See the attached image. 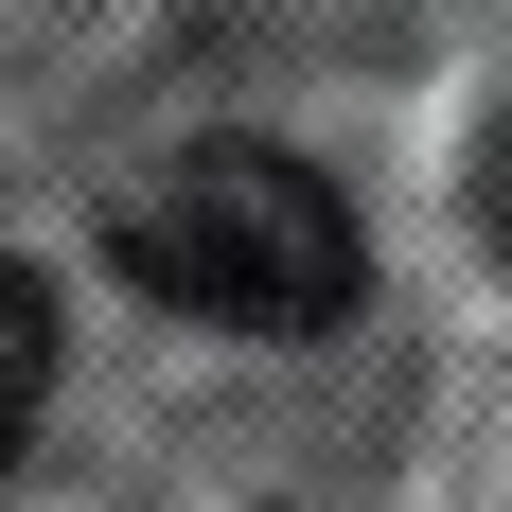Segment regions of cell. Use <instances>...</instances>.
<instances>
[{"instance_id": "6da1fadb", "label": "cell", "mask_w": 512, "mask_h": 512, "mask_svg": "<svg viewBox=\"0 0 512 512\" xmlns=\"http://www.w3.org/2000/svg\"><path fill=\"white\" fill-rule=\"evenodd\" d=\"M106 248H124V283H142L159 318H212V336H336L354 283H371L354 195H336L318 159H283V142L159 159L142 195L106 212Z\"/></svg>"}, {"instance_id": "7a4b0ae2", "label": "cell", "mask_w": 512, "mask_h": 512, "mask_svg": "<svg viewBox=\"0 0 512 512\" xmlns=\"http://www.w3.org/2000/svg\"><path fill=\"white\" fill-rule=\"evenodd\" d=\"M36 389H53V283L0 265V477H18V442H36Z\"/></svg>"}]
</instances>
